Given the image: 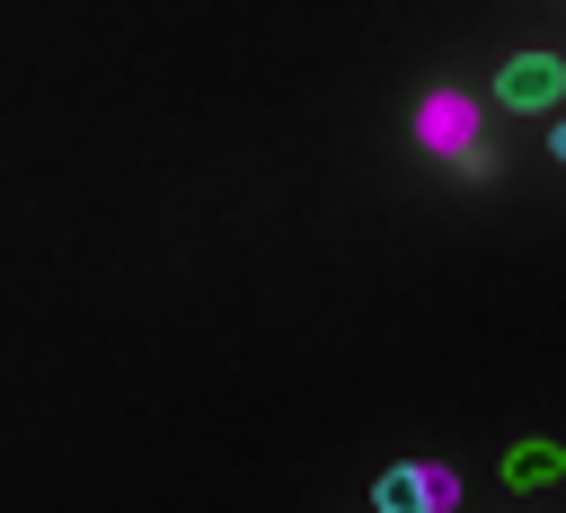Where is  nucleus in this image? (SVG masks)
I'll return each instance as SVG.
<instances>
[{
    "instance_id": "f257e3e1",
    "label": "nucleus",
    "mask_w": 566,
    "mask_h": 513,
    "mask_svg": "<svg viewBox=\"0 0 566 513\" xmlns=\"http://www.w3.org/2000/svg\"><path fill=\"white\" fill-rule=\"evenodd\" d=\"M416 142L442 150V159H460L469 177H486V168H478V106H469L460 88H433V97L416 106Z\"/></svg>"
},
{
    "instance_id": "20e7f679",
    "label": "nucleus",
    "mask_w": 566,
    "mask_h": 513,
    "mask_svg": "<svg viewBox=\"0 0 566 513\" xmlns=\"http://www.w3.org/2000/svg\"><path fill=\"white\" fill-rule=\"evenodd\" d=\"M371 504H380V513H433V478H424V460L380 469V478H371Z\"/></svg>"
},
{
    "instance_id": "f03ea898",
    "label": "nucleus",
    "mask_w": 566,
    "mask_h": 513,
    "mask_svg": "<svg viewBox=\"0 0 566 513\" xmlns=\"http://www.w3.org/2000/svg\"><path fill=\"white\" fill-rule=\"evenodd\" d=\"M495 97H504L513 115H539V106L566 97V62H557V53H513V62L495 71Z\"/></svg>"
},
{
    "instance_id": "7ed1b4c3",
    "label": "nucleus",
    "mask_w": 566,
    "mask_h": 513,
    "mask_svg": "<svg viewBox=\"0 0 566 513\" xmlns=\"http://www.w3.org/2000/svg\"><path fill=\"white\" fill-rule=\"evenodd\" d=\"M495 469H504V486H513V495H539V486H557V478H566V451H557V442H513Z\"/></svg>"
},
{
    "instance_id": "39448f33",
    "label": "nucleus",
    "mask_w": 566,
    "mask_h": 513,
    "mask_svg": "<svg viewBox=\"0 0 566 513\" xmlns=\"http://www.w3.org/2000/svg\"><path fill=\"white\" fill-rule=\"evenodd\" d=\"M548 150H557V159H566V115H557V133H548Z\"/></svg>"
}]
</instances>
